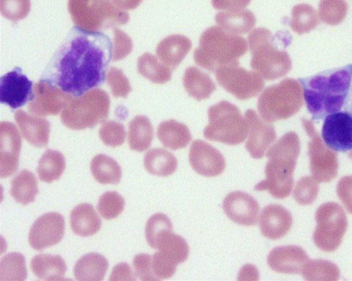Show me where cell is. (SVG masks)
Masks as SVG:
<instances>
[{
    "label": "cell",
    "instance_id": "ac0fdd59",
    "mask_svg": "<svg viewBox=\"0 0 352 281\" xmlns=\"http://www.w3.org/2000/svg\"><path fill=\"white\" fill-rule=\"evenodd\" d=\"M223 210L230 220L241 225L252 226L257 223L260 207L249 194L236 191L225 198Z\"/></svg>",
    "mask_w": 352,
    "mask_h": 281
},
{
    "label": "cell",
    "instance_id": "ee69618b",
    "mask_svg": "<svg viewBox=\"0 0 352 281\" xmlns=\"http://www.w3.org/2000/svg\"><path fill=\"white\" fill-rule=\"evenodd\" d=\"M30 9V0H0L2 15L13 23L25 19Z\"/></svg>",
    "mask_w": 352,
    "mask_h": 281
},
{
    "label": "cell",
    "instance_id": "2e32d148",
    "mask_svg": "<svg viewBox=\"0 0 352 281\" xmlns=\"http://www.w3.org/2000/svg\"><path fill=\"white\" fill-rule=\"evenodd\" d=\"M189 159L197 174L206 177L221 175L226 166L223 155L214 146L201 139L195 140L192 144Z\"/></svg>",
    "mask_w": 352,
    "mask_h": 281
},
{
    "label": "cell",
    "instance_id": "4fadbf2b",
    "mask_svg": "<svg viewBox=\"0 0 352 281\" xmlns=\"http://www.w3.org/2000/svg\"><path fill=\"white\" fill-rule=\"evenodd\" d=\"M65 221L60 213L43 214L32 224L29 233V243L33 249L42 251L58 245L63 239Z\"/></svg>",
    "mask_w": 352,
    "mask_h": 281
},
{
    "label": "cell",
    "instance_id": "277c9868",
    "mask_svg": "<svg viewBox=\"0 0 352 281\" xmlns=\"http://www.w3.org/2000/svg\"><path fill=\"white\" fill-rule=\"evenodd\" d=\"M248 49L245 38L214 26L203 32L199 47L194 52V60L197 66L214 73L220 67L239 64V58Z\"/></svg>",
    "mask_w": 352,
    "mask_h": 281
},
{
    "label": "cell",
    "instance_id": "74e56055",
    "mask_svg": "<svg viewBox=\"0 0 352 281\" xmlns=\"http://www.w3.org/2000/svg\"><path fill=\"white\" fill-rule=\"evenodd\" d=\"M28 269L25 258L19 253H10L2 258L0 264V280H25Z\"/></svg>",
    "mask_w": 352,
    "mask_h": 281
},
{
    "label": "cell",
    "instance_id": "f907efd6",
    "mask_svg": "<svg viewBox=\"0 0 352 281\" xmlns=\"http://www.w3.org/2000/svg\"><path fill=\"white\" fill-rule=\"evenodd\" d=\"M250 2L251 0H212L214 9L226 10H244Z\"/></svg>",
    "mask_w": 352,
    "mask_h": 281
},
{
    "label": "cell",
    "instance_id": "9a60e30c",
    "mask_svg": "<svg viewBox=\"0 0 352 281\" xmlns=\"http://www.w3.org/2000/svg\"><path fill=\"white\" fill-rule=\"evenodd\" d=\"M34 95L32 82L22 73L20 68L3 76L0 80V102L13 110L25 106L31 102Z\"/></svg>",
    "mask_w": 352,
    "mask_h": 281
},
{
    "label": "cell",
    "instance_id": "60d3db41",
    "mask_svg": "<svg viewBox=\"0 0 352 281\" xmlns=\"http://www.w3.org/2000/svg\"><path fill=\"white\" fill-rule=\"evenodd\" d=\"M173 225L168 217L162 213H157L151 216L146 227V238L148 244L155 249L158 236L165 231H173Z\"/></svg>",
    "mask_w": 352,
    "mask_h": 281
},
{
    "label": "cell",
    "instance_id": "4dcf8cb0",
    "mask_svg": "<svg viewBox=\"0 0 352 281\" xmlns=\"http://www.w3.org/2000/svg\"><path fill=\"white\" fill-rule=\"evenodd\" d=\"M157 137L165 148L171 150L186 148L192 139L189 128L175 120L161 123L157 128Z\"/></svg>",
    "mask_w": 352,
    "mask_h": 281
},
{
    "label": "cell",
    "instance_id": "1f68e13d",
    "mask_svg": "<svg viewBox=\"0 0 352 281\" xmlns=\"http://www.w3.org/2000/svg\"><path fill=\"white\" fill-rule=\"evenodd\" d=\"M144 166L151 175L167 177L177 170L178 161L170 151L164 148H153L146 154Z\"/></svg>",
    "mask_w": 352,
    "mask_h": 281
},
{
    "label": "cell",
    "instance_id": "816d5d0a",
    "mask_svg": "<svg viewBox=\"0 0 352 281\" xmlns=\"http://www.w3.org/2000/svg\"><path fill=\"white\" fill-rule=\"evenodd\" d=\"M135 275L126 263H120L113 269L109 280H135Z\"/></svg>",
    "mask_w": 352,
    "mask_h": 281
},
{
    "label": "cell",
    "instance_id": "f35d334b",
    "mask_svg": "<svg viewBox=\"0 0 352 281\" xmlns=\"http://www.w3.org/2000/svg\"><path fill=\"white\" fill-rule=\"evenodd\" d=\"M302 275L307 280H337L340 277V271L338 267L331 262L310 260Z\"/></svg>",
    "mask_w": 352,
    "mask_h": 281
},
{
    "label": "cell",
    "instance_id": "7dc6e473",
    "mask_svg": "<svg viewBox=\"0 0 352 281\" xmlns=\"http://www.w3.org/2000/svg\"><path fill=\"white\" fill-rule=\"evenodd\" d=\"M133 267L135 275L141 280H159L153 273L152 256L141 254L135 256L133 259Z\"/></svg>",
    "mask_w": 352,
    "mask_h": 281
},
{
    "label": "cell",
    "instance_id": "ba28073f",
    "mask_svg": "<svg viewBox=\"0 0 352 281\" xmlns=\"http://www.w3.org/2000/svg\"><path fill=\"white\" fill-rule=\"evenodd\" d=\"M317 226L314 234V241L318 249L333 252L342 243L348 227L346 213L335 202L322 204L316 212Z\"/></svg>",
    "mask_w": 352,
    "mask_h": 281
},
{
    "label": "cell",
    "instance_id": "cb8c5ba5",
    "mask_svg": "<svg viewBox=\"0 0 352 281\" xmlns=\"http://www.w3.org/2000/svg\"><path fill=\"white\" fill-rule=\"evenodd\" d=\"M192 46L190 38L182 35H172L160 43L157 55L165 66L175 70L190 52Z\"/></svg>",
    "mask_w": 352,
    "mask_h": 281
},
{
    "label": "cell",
    "instance_id": "9c48e42d",
    "mask_svg": "<svg viewBox=\"0 0 352 281\" xmlns=\"http://www.w3.org/2000/svg\"><path fill=\"white\" fill-rule=\"evenodd\" d=\"M270 32L265 28L252 30L249 36L252 54L251 68L267 80H274L288 68V58L272 49L270 44Z\"/></svg>",
    "mask_w": 352,
    "mask_h": 281
},
{
    "label": "cell",
    "instance_id": "d590c367",
    "mask_svg": "<svg viewBox=\"0 0 352 281\" xmlns=\"http://www.w3.org/2000/svg\"><path fill=\"white\" fill-rule=\"evenodd\" d=\"M138 71L142 77L156 84L167 83L172 78V70L150 53L139 58Z\"/></svg>",
    "mask_w": 352,
    "mask_h": 281
},
{
    "label": "cell",
    "instance_id": "ab89813d",
    "mask_svg": "<svg viewBox=\"0 0 352 281\" xmlns=\"http://www.w3.org/2000/svg\"><path fill=\"white\" fill-rule=\"evenodd\" d=\"M125 207V201L117 192H107L99 199L97 210L107 221L118 217Z\"/></svg>",
    "mask_w": 352,
    "mask_h": 281
},
{
    "label": "cell",
    "instance_id": "8992f818",
    "mask_svg": "<svg viewBox=\"0 0 352 281\" xmlns=\"http://www.w3.org/2000/svg\"><path fill=\"white\" fill-rule=\"evenodd\" d=\"M208 114L209 122L204 132L206 139L228 146L245 142L248 124L236 105L222 101L209 108Z\"/></svg>",
    "mask_w": 352,
    "mask_h": 281
},
{
    "label": "cell",
    "instance_id": "30bf717a",
    "mask_svg": "<svg viewBox=\"0 0 352 281\" xmlns=\"http://www.w3.org/2000/svg\"><path fill=\"white\" fill-rule=\"evenodd\" d=\"M215 74L218 83L239 100L256 97L265 85L260 74L240 67L239 64L220 67Z\"/></svg>",
    "mask_w": 352,
    "mask_h": 281
},
{
    "label": "cell",
    "instance_id": "b9f144b4",
    "mask_svg": "<svg viewBox=\"0 0 352 281\" xmlns=\"http://www.w3.org/2000/svg\"><path fill=\"white\" fill-rule=\"evenodd\" d=\"M319 182L313 177L301 179L294 189V199L302 206L312 204L318 196Z\"/></svg>",
    "mask_w": 352,
    "mask_h": 281
},
{
    "label": "cell",
    "instance_id": "484cf974",
    "mask_svg": "<svg viewBox=\"0 0 352 281\" xmlns=\"http://www.w3.org/2000/svg\"><path fill=\"white\" fill-rule=\"evenodd\" d=\"M219 27L234 35L248 34L256 23L254 14L249 10H227L215 16Z\"/></svg>",
    "mask_w": 352,
    "mask_h": 281
},
{
    "label": "cell",
    "instance_id": "7c38bea8",
    "mask_svg": "<svg viewBox=\"0 0 352 281\" xmlns=\"http://www.w3.org/2000/svg\"><path fill=\"white\" fill-rule=\"evenodd\" d=\"M292 87L290 83H282L263 92L258 101V110L263 120L274 122L287 118L295 113L294 102L289 100Z\"/></svg>",
    "mask_w": 352,
    "mask_h": 281
},
{
    "label": "cell",
    "instance_id": "83f0119b",
    "mask_svg": "<svg viewBox=\"0 0 352 281\" xmlns=\"http://www.w3.org/2000/svg\"><path fill=\"white\" fill-rule=\"evenodd\" d=\"M30 268L33 274L43 280H63L67 271V266L58 255H37L32 259Z\"/></svg>",
    "mask_w": 352,
    "mask_h": 281
},
{
    "label": "cell",
    "instance_id": "ffe728a7",
    "mask_svg": "<svg viewBox=\"0 0 352 281\" xmlns=\"http://www.w3.org/2000/svg\"><path fill=\"white\" fill-rule=\"evenodd\" d=\"M310 258L298 246L274 248L267 258L270 267L274 271L283 274H302Z\"/></svg>",
    "mask_w": 352,
    "mask_h": 281
},
{
    "label": "cell",
    "instance_id": "f5cc1de1",
    "mask_svg": "<svg viewBox=\"0 0 352 281\" xmlns=\"http://www.w3.org/2000/svg\"><path fill=\"white\" fill-rule=\"evenodd\" d=\"M111 1L121 10H130L137 8L142 0H111Z\"/></svg>",
    "mask_w": 352,
    "mask_h": 281
},
{
    "label": "cell",
    "instance_id": "f6af8a7d",
    "mask_svg": "<svg viewBox=\"0 0 352 281\" xmlns=\"http://www.w3.org/2000/svg\"><path fill=\"white\" fill-rule=\"evenodd\" d=\"M107 83L115 98H127L131 91V85L126 75L122 70L116 67L109 69L107 74Z\"/></svg>",
    "mask_w": 352,
    "mask_h": 281
},
{
    "label": "cell",
    "instance_id": "5bb4252c",
    "mask_svg": "<svg viewBox=\"0 0 352 281\" xmlns=\"http://www.w3.org/2000/svg\"><path fill=\"white\" fill-rule=\"evenodd\" d=\"M322 135L327 148L344 153L351 150L352 115L344 111L327 115Z\"/></svg>",
    "mask_w": 352,
    "mask_h": 281
},
{
    "label": "cell",
    "instance_id": "e575fe53",
    "mask_svg": "<svg viewBox=\"0 0 352 281\" xmlns=\"http://www.w3.org/2000/svg\"><path fill=\"white\" fill-rule=\"evenodd\" d=\"M91 170L94 179L102 185H118L122 177V170L117 161L104 155L92 159Z\"/></svg>",
    "mask_w": 352,
    "mask_h": 281
},
{
    "label": "cell",
    "instance_id": "44dd1931",
    "mask_svg": "<svg viewBox=\"0 0 352 281\" xmlns=\"http://www.w3.org/2000/svg\"><path fill=\"white\" fill-rule=\"evenodd\" d=\"M292 215L280 205L271 204L259 216V228L263 236L277 240L287 234L292 226Z\"/></svg>",
    "mask_w": 352,
    "mask_h": 281
},
{
    "label": "cell",
    "instance_id": "f1b7e54d",
    "mask_svg": "<svg viewBox=\"0 0 352 281\" xmlns=\"http://www.w3.org/2000/svg\"><path fill=\"white\" fill-rule=\"evenodd\" d=\"M183 84L187 93L197 101L208 99L216 90V85L212 79L195 67L186 69Z\"/></svg>",
    "mask_w": 352,
    "mask_h": 281
},
{
    "label": "cell",
    "instance_id": "836d02e7",
    "mask_svg": "<svg viewBox=\"0 0 352 281\" xmlns=\"http://www.w3.org/2000/svg\"><path fill=\"white\" fill-rule=\"evenodd\" d=\"M10 196L24 205L34 202L39 192L37 180L28 170H23L11 181Z\"/></svg>",
    "mask_w": 352,
    "mask_h": 281
},
{
    "label": "cell",
    "instance_id": "6da1fadb",
    "mask_svg": "<svg viewBox=\"0 0 352 281\" xmlns=\"http://www.w3.org/2000/svg\"><path fill=\"white\" fill-rule=\"evenodd\" d=\"M111 39L99 32L72 28L42 75L74 97L102 86L113 56Z\"/></svg>",
    "mask_w": 352,
    "mask_h": 281
},
{
    "label": "cell",
    "instance_id": "e0dca14e",
    "mask_svg": "<svg viewBox=\"0 0 352 281\" xmlns=\"http://www.w3.org/2000/svg\"><path fill=\"white\" fill-rule=\"evenodd\" d=\"M0 177L6 179L19 168L21 137L17 127L8 122L0 124Z\"/></svg>",
    "mask_w": 352,
    "mask_h": 281
},
{
    "label": "cell",
    "instance_id": "8fae6325",
    "mask_svg": "<svg viewBox=\"0 0 352 281\" xmlns=\"http://www.w3.org/2000/svg\"><path fill=\"white\" fill-rule=\"evenodd\" d=\"M73 98L74 96L57 86L41 79L35 85L34 95L28 109L31 115L35 116L58 115Z\"/></svg>",
    "mask_w": 352,
    "mask_h": 281
},
{
    "label": "cell",
    "instance_id": "7402d4cb",
    "mask_svg": "<svg viewBox=\"0 0 352 281\" xmlns=\"http://www.w3.org/2000/svg\"><path fill=\"white\" fill-rule=\"evenodd\" d=\"M321 142H312L308 155L313 177L319 183H328L336 178L338 172L337 155Z\"/></svg>",
    "mask_w": 352,
    "mask_h": 281
},
{
    "label": "cell",
    "instance_id": "7bdbcfd3",
    "mask_svg": "<svg viewBox=\"0 0 352 281\" xmlns=\"http://www.w3.org/2000/svg\"><path fill=\"white\" fill-rule=\"evenodd\" d=\"M126 135L124 125L115 121L104 122L99 129V136L104 144L113 148L123 145Z\"/></svg>",
    "mask_w": 352,
    "mask_h": 281
},
{
    "label": "cell",
    "instance_id": "bcb514c9",
    "mask_svg": "<svg viewBox=\"0 0 352 281\" xmlns=\"http://www.w3.org/2000/svg\"><path fill=\"white\" fill-rule=\"evenodd\" d=\"M114 32V47H113V61L124 59L133 49V42L131 38L116 27L113 28Z\"/></svg>",
    "mask_w": 352,
    "mask_h": 281
},
{
    "label": "cell",
    "instance_id": "603a6c76",
    "mask_svg": "<svg viewBox=\"0 0 352 281\" xmlns=\"http://www.w3.org/2000/svg\"><path fill=\"white\" fill-rule=\"evenodd\" d=\"M14 118L22 136L30 144L37 148L48 146L51 124L47 119L30 115L21 110L15 113Z\"/></svg>",
    "mask_w": 352,
    "mask_h": 281
},
{
    "label": "cell",
    "instance_id": "8d00e7d4",
    "mask_svg": "<svg viewBox=\"0 0 352 281\" xmlns=\"http://www.w3.org/2000/svg\"><path fill=\"white\" fill-rule=\"evenodd\" d=\"M65 169L64 156L58 150L48 149L38 161L37 172L43 182L58 180Z\"/></svg>",
    "mask_w": 352,
    "mask_h": 281
},
{
    "label": "cell",
    "instance_id": "db71d44e",
    "mask_svg": "<svg viewBox=\"0 0 352 281\" xmlns=\"http://www.w3.org/2000/svg\"><path fill=\"white\" fill-rule=\"evenodd\" d=\"M344 109L346 111L349 112L352 115V81L351 85V89L347 97V100L344 106Z\"/></svg>",
    "mask_w": 352,
    "mask_h": 281
},
{
    "label": "cell",
    "instance_id": "681fc988",
    "mask_svg": "<svg viewBox=\"0 0 352 281\" xmlns=\"http://www.w3.org/2000/svg\"><path fill=\"white\" fill-rule=\"evenodd\" d=\"M337 194L346 210L352 214V176L345 177L339 181Z\"/></svg>",
    "mask_w": 352,
    "mask_h": 281
},
{
    "label": "cell",
    "instance_id": "d6986e66",
    "mask_svg": "<svg viewBox=\"0 0 352 281\" xmlns=\"http://www.w3.org/2000/svg\"><path fill=\"white\" fill-rule=\"evenodd\" d=\"M245 118L249 127L246 148L252 158L262 159L267 148L276 139L274 126L262 120L253 110L247 111Z\"/></svg>",
    "mask_w": 352,
    "mask_h": 281
},
{
    "label": "cell",
    "instance_id": "d4e9b609",
    "mask_svg": "<svg viewBox=\"0 0 352 281\" xmlns=\"http://www.w3.org/2000/svg\"><path fill=\"white\" fill-rule=\"evenodd\" d=\"M70 224L76 235L91 236L100 231L102 221L91 204L82 203L71 212Z\"/></svg>",
    "mask_w": 352,
    "mask_h": 281
},
{
    "label": "cell",
    "instance_id": "52a82bcc",
    "mask_svg": "<svg viewBox=\"0 0 352 281\" xmlns=\"http://www.w3.org/2000/svg\"><path fill=\"white\" fill-rule=\"evenodd\" d=\"M110 108L109 97L106 91L96 89L73 98L62 111L63 124L72 131H83L104 123Z\"/></svg>",
    "mask_w": 352,
    "mask_h": 281
},
{
    "label": "cell",
    "instance_id": "d6a6232c",
    "mask_svg": "<svg viewBox=\"0 0 352 281\" xmlns=\"http://www.w3.org/2000/svg\"><path fill=\"white\" fill-rule=\"evenodd\" d=\"M153 139V127L149 119L138 115L129 124L128 142L132 150L142 153L150 148Z\"/></svg>",
    "mask_w": 352,
    "mask_h": 281
},
{
    "label": "cell",
    "instance_id": "c3c4849f",
    "mask_svg": "<svg viewBox=\"0 0 352 281\" xmlns=\"http://www.w3.org/2000/svg\"><path fill=\"white\" fill-rule=\"evenodd\" d=\"M152 265L153 273L159 280L171 278L177 268V265L164 258L160 252L152 256Z\"/></svg>",
    "mask_w": 352,
    "mask_h": 281
},
{
    "label": "cell",
    "instance_id": "3957f363",
    "mask_svg": "<svg viewBox=\"0 0 352 281\" xmlns=\"http://www.w3.org/2000/svg\"><path fill=\"white\" fill-rule=\"evenodd\" d=\"M300 153L298 137L294 133L285 135L267 151L270 159L265 168L266 179L255 187L257 191H269L275 199L290 196L294 186V172Z\"/></svg>",
    "mask_w": 352,
    "mask_h": 281
},
{
    "label": "cell",
    "instance_id": "4316f807",
    "mask_svg": "<svg viewBox=\"0 0 352 281\" xmlns=\"http://www.w3.org/2000/svg\"><path fill=\"white\" fill-rule=\"evenodd\" d=\"M156 250L176 265L184 263L190 255V247L184 238L173 231H165L157 238Z\"/></svg>",
    "mask_w": 352,
    "mask_h": 281
},
{
    "label": "cell",
    "instance_id": "5b68a950",
    "mask_svg": "<svg viewBox=\"0 0 352 281\" xmlns=\"http://www.w3.org/2000/svg\"><path fill=\"white\" fill-rule=\"evenodd\" d=\"M69 12L76 27L98 32L126 25L129 15L111 0H69Z\"/></svg>",
    "mask_w": 352,
    "mask_h": 281
},
{
    "label": "cell",
    "instance_id": "7a4b0ae2",
    "mask_svg": "<svg viewBox=\"0 0 352 281\" xmlns=\"http://www.w3.org/2000/svg\"><path fill=\"white\" fill-rule=\"evenodd\" d=\"M351 81L352 64L299 79L307 111L314 121L343 109Z\"/></svg>",
    "mask_w": 352,
    "mask_h": 281
},
{
    "label": "cell",
    "instance_id": "f546056e",
    "mask_svg": "<svg viewBox=\"0 0 352 281\" xmlns=\"http://www.w3.org/2000/svg\"><path fill=\"white\" fill-rule=\"evenodd\" d=\"M109 267L107 258L99 254L91 253L81 257L74 268L77 280H103Z\"/></svg>",
    "mask_w": 352,
    "mask_h": 281
}]
</instances>
